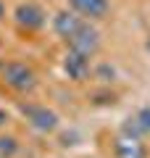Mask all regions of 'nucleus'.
Here are the masks:
<instances>
[{
    "label": "nucleus",
    "mask_w": 150,
    "mask_h": 158,
    "mask_svg": "<svg viewBox=\"0 0 150 158\" xmlns=\"http://www.w3.org/2000/svg\"><path fill=\"white\" fill-rule=\"evenodd\" d=\"M3 79H6V85L16 92H32L34 85H37V79H34V71L21 61H8L3 66Z\"/></svg>",
    "instance_id": "1"
},
{
    "label": "nucleus",
    "mask_w": 150,
    "mask_h": 158,
    "mask_svg": "<svg viewBox=\"0 0 150 158\" xmlns=\"http://www.w3.org/2000/svg\"><path fill=\"white\" fill-rule=\"evenodd\" d=\"M6 124H8V113L0 108V127H6Z\"/></svg>",
    "instance_id": "13"
},
{
    "label": "nucleus",
    "mask_w": 150,
    "mask_h": 158,
    "mask_svg": "<svg viewBox=\"0 0 150 158\" xmlns=\"http://www.w3.org/2000/svg\"><path fill=\"white\" fill-rule=\"evenodd\" d=\"M79 27H82V16H77L74 11H61L53 19V29H56V34L63 37V40H69Z\"/></svg>",
    "instance_id": "7"
},
{
    "label": "nucleus",
    "mask_w": 150,
    "mask_h": 158,
    "mask_svg": "<svg viewBox=\"0 0 150 158\" xmlns=\"http://www.w3.org/2000/svg\"><path fill=\"white\" fill-rule=\"evenodd\" d=\"M69 3H71L74 13L87 16V19H106V13L111 11L108 0H69Z\"/></svg>",
    "instance_id": "6"
},
{
    "label": "nucleus",
    "mask_w": 150,
    "mask_h": 158,
    "mask_svg": "<svg viewBox=\"0 0 150 158\" xmlns=\"http://www.w3.org/2000/svg\"><path fill=\"white\" fill-rule=\"evenodd\" d=\"M6 19V6H3V0H0V21Z\"/></svg>",
    "instance_id": "14"
},
{
    "label": "nucleus",
    "mask_w": 150,
    "mask_h": 158,
    "mask_svg": "<svg viewBox=\"0 0 150 158\" xmlns=\"http://www.w3.org/2000/svg\"><path fill=\"white\" fill-rule=\"evenodd\" d=\"M24 116H27V121L37 132H56L58 129V113L50 111L48 106H34V103H29V106H24Z\"/></svg>",
    "instance_id": "3"
},
{
    "label": "nucleus",
    "mask_w": 150,
    "mask_h": 158,
    "mask_svg": "<svg viewBox=\"0 0 150 158\" xmlns=\"http://www.w3.org/2000/svg\"><path fill=\"white\" fill-rule=\"evenodd\" d=\"M145 132L140 129V124H137V118H127V121H124V127H121V137H132V140H140V137H142Z\"/></svg>",
    "instance_id": "10"
},
{
    "label": "nucleus",
    "mask_w": 150,
    "mask_h": 158,
    "mask_svg": "<svg viewBox=\"0 0 150 158\" xmlns=\"http://www.w3.org/2000/svg\"><path fill=\"white\" fill-rule=\"evenodd\" d=\"M116 158H148V150L140 140L132 137H119L116 140Z\"/></svg>",
    "instance_id": "8"
},
{
    "label": "nucleus",
    "mask_w": 150,
    "mask_h": 158,
    "mask_svg": "<svg viewBox=\"0 0 150 158\" xmlns=\"http://www.w3.org/2000/svg\"><path fill=\"white\" fill-rule=\"evenodd\" d=\"M95 74H98V79H103V82H113V77H116V69H113L111 63H100Z\"/></svg>",
    "instance_id": "12"
},
{
    "label": "nucleus",
    "mask_w": 150,
    "mask_h": 158,
    "mask_svg": "<svg viewBox=\"0 0 150 158\" xmlns=\"http://www.w3.org/2000/svg\"><path fill=\"white\" fill-rule=\"evenodd\" d=\"M66 42H69V50L84 53V56H95L98 48H100V32L95 27H90L87 21H82V27H79Z\"/></svg>",
    "instance_id": "2"
},
{
    "label": "nucleus",
    "mask_w": 150,
    "mask_h": 158,
    "mask_svg": "<svg viewBox=\"0 0 150 158\" xmlns=\"http://www.w3.org/2000/svg\"><path fill=\"white\" fill-rule=\"evenodd\" d=\"M19 153V140L11 135H0V158H13Z\"/></svg>",
    "instance_id": "9"
},
{
    "label": "nucleus",
    "mask_w": 150,
    "mask_h": 158,
    "mask_svg": "<svg viewBox=\"0 0 150 158\" xmlns=\"http://www.w3.org/2000/svg\"><path fill=\"white\" fill-rule=\"evenodd\" d=\"M13 16H16V24H19V27L29 29V32H34V29H42L45 21H48L45 11L37 6V3H21V6H16Z\"/></svg>",
    "instance_id": "4"
},
{
    "label": "nucleus",
    "mask_w": 150,
    "mask_h": 158,
    "mask_svg": "<svg viewBox=\"0 0 150 158\" xmlns=\"http://www.w3.org/2000/svg\"><path fill=\"white\" fill-rule=\"evenodd\" d=\"M0 45H3V40H0Z\"/></svg>",
    "instance_id": "15"
},
{
    "label": "nucleus",
    "mask_w": 150,
    "mask_h": 158,
    "mask_svg": "<svg viewBox=\"0 0 150 158\" xmlns=\"http://www.w3.org/2000/svg\"><path fill=\"white\" fill-rule=\"evenodd\" d=\"M63 71L69 74V79L82 82V79L90 74V56L77 53V50H69L66 58H63Z\"/></svg>",
    "instance_id": "5"
},
{
    "label": "nucleus",
    "mask_w": 150,
    "mask_h": 158,
    "mask_svg": "<svg viewBox=\"0 0 150 158\" xmlns=\"http://www.w3.org/2000/svg\"><path fill=\"white\" fill-rule=\"evenodd\" d=\"M134 118H137L140 129H142L145 135H150V106H142L137 113H134Z\"/></svg>",
    "instance_id": "11"
}]
</instances>
